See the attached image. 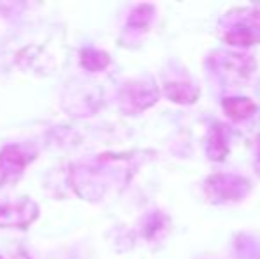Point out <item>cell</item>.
<instances>
[{
	"label": "cell",
	"instance_id": "6da1fadb",
	"mask_svg": "<svg viewBox=\"0 0 260 259\" xmlns=\"http://www.w3.org/2000/svg\"><path fill=\"white\" fill-rule=\"evenodd\" d=\"M204 192L209 203H234L241 200L250 192V181L236 174H214L206 181Z\"/></svg>",
	"mask_w": 260,
	"mask_h": 259
},
{
	"label": "cell",
	"instance_id": "7a4b0ae2",
	"mask_svg": "<svg viewBox=\"0 0 260 259\" xmlns=\"http://www.w3.org/2000/svg\"><path fill=\"white\" fill-rule=\"evenodd\" d=\"M255 71V61L243 53H230L225 61V76L230 80V83H246L251 78Z\"/></svg>",
	"mask_w": 260,
	"mask_h": 259
},
{
	"label": "cell",
	"instance_id": "3957f363",
	"mask_svg": "<svg viewBox=\"0 0 260 259\" xmlns=\"http://www.w3.org/2000/svg\"><path fill=\"white\" fill-rule=\"evenodd\" d=\"M206 153L211 160L221 162L229 153V137H226V126L221 123H214L209 130L206 138Z\"/></svg>",
	"mask_w": 260,
	"mask_h": 259
},
{
	"label": "cell",
	"instance_id": "277c9868",
	"mask_svg": "<svg viewBox=\"0 0 260 259\" xmlns=\"http://www.w3.org/2000/svg\"><path fill=\"white\" fill-rule=\"evenodd\" d=\"M223 110L234 121H243L255 114L257 105L250 98H225L223 100Z\"/></svg>",
	"mask_w": 260,
	"mask_h": 259
},
{
	"label": "cell",
	"instance_id": "5b68a950",
	"mask_svg": "<svg viewBox=\"0 0 260 259\" xmlns=\"http://www.w3.org/2000/svg\"><path fill=\"white\" fill-rule=\"evenodd\" d=\"M163 93L172 101H175V103L189 105V103H195L197 98H199V87H195L189 82H174V83H167Z\"/></svg>",
	"mask_w": 260,
	"mask_h": 259
},
{
	"label": "cell",
	"instance_id": "8992f818",
	"mask_svg": "<svg viewBox=\"0 0 260 259\" xmlns=\"http://www.w3.org/2000/svg\"><path fill=\"white\" fill-rule=\"evenodd\" d=\"M21 151L18 148H9L0 155V163H2V180L7 178L9 174L14 172H21L23 165L28 162V160H21Z\"/></svg>",
	"mask_w": 260,
	"mask_h": 259
},
{
	"label": "cell",
	"instance_id": "52a82bcc",
	"mask_svg": "<svg viewBox=\"0 0 260 259\" xmlns=\"http://www.w3.org/2000/svg\"><path fill=\"white\" fill-rule=\"evenodd\" d=\"M244 25L250 28V32L255 36L257 43L260 41V7H255V9L248 11V14L244 18H241Z\"/></svg>",
	"mask_w": 260,
	"mask_h": 259
}]
</instances>
